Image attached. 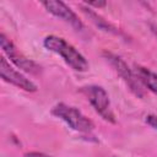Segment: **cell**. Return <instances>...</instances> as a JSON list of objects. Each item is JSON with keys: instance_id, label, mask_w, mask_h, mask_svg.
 Returning a JSON list of instances; mask_svg holds the SVG:
<instances>
[{"instance_id": "cell-7", "label": "cell", "mask_w": 157, "mask_h": 157, "mask_svg": "<svg viewBox=\"0 0 157 157\" xmlns=\"http://www.w3.org/2000/svg\"><path fill=\"white\" fill-rule=\"evenodd\" d=\"M42 5L48 10V12H50L52 15H54L55 17L63 20L64 22L69 23L75 31H82L85 28L82 21L78 18V16L64 2L61 1H55V0H49V1H44L42 2Z\"/></svg>"}, {"instance_id": "cell-1", "label": "cell", "mask_w": 157, "mask_h": 157, "mask_svg": "<svg viewBox=\"0 0 157 157\" xmlns=\"http://www.w3.org/2000/svg\"><path fill=\"white\" fill-rule=\"evenodd\" d=\"M43 44L48 50L60 55L63 60L75 71L85 72L88 70V63L86 58L74 45L67 43L64 38L50 34L44 38Z\"/></svg>"}, {"instance_id": "cell-11", "label": "cell", "mask_w": 157, "mask_h": 157, "mask_svg": "<svg viewBox=\"0 0 157 157\" xmlns=\"http://www.w3.org/2000/svg\"><path fill=\"white\" fill-rule=\"evenodd\" d=\"M86 5H87V6H96V7H103V6H105L107 4H105V1H88V2H86Z\"/></svg>"}, {"instance_id": "cell-12", "label": "cell", "mask_w": 157, "mask_h": 157, "mask_svg": "<svg viewBox=\"0 0 157 157\" xmlns=\"http://www.w3.org/2000/svg\"><path fill=\"white\" fill-rule=\"evenodd\" d=\"M25 157H50V156L42 153V152H28L25 155Z\"/></svg>"}, {"instance_id": "cell-4", "label": "cell", "mask_w": 157, "mask_h": 157, "mask_svg": "<svg viewBox=\"0 0 157 157\" xmlns=\"http://www.w3.org/2000/svg\"><path fill=\"white\" fill-rule=\"evenodd\" d=\"M0 45H1L2 53L18 69H21L26 72H29V74H38L40 71V66L37 63H34L33 60L28 59L22 52H20V49H17V47L12 43V40L10 38H7L4 33L0 34Z\"/></svg>"}, {"instance_id": "cell-6", "label": "cell", "mask_w": 157, "mask_h": 157, "mask_svg": "<svg viewBox=\"0 0 157 157\" xmlns=\"http://www.w3.org/2000/svg\"><path fill=\"white\" fill-rule=\"evenodd\" d=\"M0 75L5 82H9L26 92H36L37 91V86L29 78H27L22 72L13 69L10 65V63L6 60L5 56L0 58Z\"/></svg>"}, {"instance_id": "cell-5", "label": "cell", "mask_w": 157, "mask_h": 157, "mask_svg": "<svg viewBox=\"0 0 157 157\" xmlns=\"http://www.w3.org/2000/svg\"><path fill=\"white\" fill-rule=\"evenodd\" d=\"M105 60L113 66V69L117 71V74L124 80V82L129 86V88L139 97H142L144 96V92H142V83L140 82V80L137 78L135 71H132L128 64L118 55L110 53V52H104L103 53Z\"/></svg>"}, {"instance_id": "cell-10", "label": "cell", "mask_w": 157, "mask_h": 157, "mask_svg": "<svg viewBox=\"0 0 157 157\" xmlns=\"http://www.w3.org/2000/svg\"><path fill=\"white\" fill-rule=\"evenodd\" d=\"M145 121H146L151 128H153L155 130H157V115L150 114V115H147V117H146Z\"/></svg>"}, {"instance_id": "cell-3", "label": "cell", "mask_w": 157, "mask_h": 157, "mask_svg": "<svg viewBox=\"0 0 157 157\" xmlns=\"http://www.w3.org/2000/svg\"><path fill=\"white\" fill-rule=\"evenodd\" d=\"M81 92L87 97L88 102L93 107V109L108 123H117L114 112L110 105V99L107 91L98 85H90L81 87Z\"/></svg>"}, {"instance_id": "cell-8", "label": "cell", "mask_w": 157, "mask_h": 157, "mask_svg": "<svg viewBox=\"0 0 157 157\" xmlns=\"http://www.w3.org/2000/svg\"><path fill=\"white\" fill-rule=\"evenodd\" d=\"M82 9V11H83V13L99 28V29H102V31H104V32H109V33H113V34H118V36H121V32L120 31H118L112 23H109L107 20H104L102 16H99L97 12H94L93 10H91L90 7H86V6H82L81 7Z\"/></svg>"}, {"instance_id": "cell-2", "label": "cell", "mask_w": 157, "mask_h": 157, "mask_svg": "<svg viewBox=\"0 0 157 157\" xmlns=\"http://www.w3.org/2000/svg\"><path fill=\"white\" fill-rule=\"evenodd\" d=\"M52 114L65 121L72 130L77 132L90 134L94 128L92 120L83 115L81 110L65 103H58L56 105H54L52 109Z\"/></svg>"}, {"instance_id": "cell-9", "label": "cell", "mask_w": 157, "mask_h": 157, "mask_svg": "<svg viewBox=\"0 0 157 157\" xmlns=\"http://www.w3.org/2000/svg\"><path fill=\"white\" fill-rule=\"evenodd\" d=\"M135 74L137 76V78L140 80V82L148 88L151 92L157 94V74L151 71L147 67L144 66H136L135 67Z\"/></svg>"}]
</instances>
